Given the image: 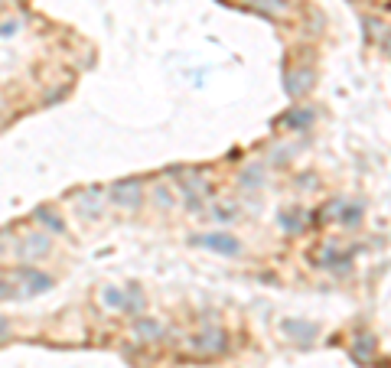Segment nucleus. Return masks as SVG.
I'll use <instances>...</instances> for the list:
<instances>
[{
    "label": "nucleus",
    "mask_w": 391,
    "mask_h": 368,
    "mask_svg": "<svg viewBox=\"0 0 391 368\" xmlns=\"http://www.w3.org/2000/svg\"><path fill=\"white\" fill-rule=\"evenodd\" d=\"M140 193H144V186H140L137 180H124V183H117L115 189H111V199H115L117 206H124V209H137L140 206Z\"/></svg>",
    "instance_id": "1"
},
{
    "label": "nucleus",
    "mask_w": 391,
    "mask_h": 368,
    "mask_svg": "<svg viewBox=\"0 0 391 368\" xmlns=\"http://www.w3.org/2000/svg\"><path fill=\"white\" fill-rule=\"evenodd\" d=\"M196 242L209 248V251H219V254H238L242 251V244L229 238V235H202V238H196Z\"/></svg>",
    "instance_id": "2"
},
{
    "label": "nucleus",
    "mask_w": 391,
    "mask_h": 368,
    "mask_svg": "<svg viewBox=\"0 0 391 368\" xmlns=\"http://www.w3.org/2000/svg\"><path fill=\"white\" fill-rule=\"evenodd\" d=\"M17 277L23 280V290H26V293H43V290L53 287V280H49L46 274L33 271V267H20V271H17Z\"/></svg>",
    "instance_id": "3"
},
{
    "label": "nucleus",
    "mask_w": 391,
    "mask_h": 368,
    "mask_svg": "<svg viewBox=\"0 0 391 368\" xmlns=\"http://www.w3.org/2000/svg\"><path fill=\"white\" fill-rule=\"evenodd\" d=\"M49 251V238L39 231V235H26L23 242H20V258H36V254H46Z\"/></svg>",
    "instance_id": "4"
},
{
    "label": "nucleus",
    "mask_w": 391,
    "mask_h": 368,
    "mask_svg": "<svg viewBox=\"0 0 391 368\" xmlns=\"http://www.w3.org/2000/svg\"><path fill=\"white\" fill-rule=\"evenodd\" d=\"M196 349H202V352H219V349H225V333H222V329H209V333H202L196 339Z\"/></svg>",
    "instance_id": "5"
},
{
    "label": "nucleus",
    "mask_w": 391,
    "mask_h": 368,
    "mask_svg": "<svg viewBox=\"0 0 391 368\" xmlns=\"http://www.w3.org/2000/svg\"><path fill=\"white\" fill-rule=\"evenodd\" d=\"M284 329L303 336V339H313V336H316V326H307V322H303V326H297V322H284Z\"/></svg>",
    "instance_id": "6"
},
{
    "label": "nucleus",
    "mask_w": 391,
    "mask_h": 368,
    "mask_svg": "<svg viewBox=\"0 0 391 368\" xmlns=\"http://www.w3.org/2000/svg\"><path fill=\"white\" fill-rule=\"evenodd\" d=\"M36 219H43L49 225V229H56V231H62L66 229V225H62V222L56 219V215H49V209H39V212H36Z\"/></svg>",
    "instance_id": "7"
},
{
    "label": "nucleus",
    "mask_w": 391,
    "mask_h": 368,
    "mask_svg": "<svg viewBox=\"0 0 391 368\" xmlns=\"http://www.w3.org/2000/svg\"><path fill=\"white\" fill-rule=\"evenodd\" d=\"M261 173H265V170H261V166H251V170L245 173V183H251V186H258V183H261Z\"/></svg>",
    "instance_id": "8"
},
{
    "label": "nucleus",
    "mask_w": 391,
    "mask_h": 368,
    "mask_svg": "<svg viewBox=\"0 0 391 368\" xmlns=\"http://www.w3.org/2000/svg\"><path fill=\"white\" fill-rule=\"evenodd\" d=\"M137 333L140 336H157V333H160V326H153V322H140Z\"/></svg>",
    "instance_id": "9"
},
{
    "label": "nucleus",
    "mask_w": 391,
    "mask_h": 368,
    "mask_svg": "<svg viewBox=\"0 0 391 368\" xmlns=\"http://www.w3.org/2000/svg\"><path fill=\"white\" fill-rule=\"evenodd\" d=\"M104 300H108V307H124V297H121V293H104Z\"/></svg>",
    "instance_id": "10"
},
{
    "label": "nucleus",
    "mask_w": 391,
    "mask_h": 368,
    "mask_svg": "<svg viewBox=\"0 0 391 368\" xmlns=\"http://www.w3.org/2000/svg\"><path fill=\"white\" fill-rule=\"evenodd\" d=\"M7 293H10V287H7V280H0V300L7 297Z\"/></svg>",
    "instance_id": "11"
},
{
    "label": "nucleus",
    "mask_w": 391,
    "mask_h": 368,
    "mask_svg": "<svg viewBox=\"0 0 391 368\" xmlns=\"http://www.w3.org/2000/svg\"><path fill=\"white\" fill-rule=\"evenodd\" d=\"M3 329H7V320H0V333H3Z\"/></svg>",
    "instance_id": "12"
}]
</instances>
